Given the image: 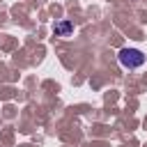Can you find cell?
<instances>
[{"label": "cell", "instance_id": "obj_1", "mask_svg": "<svg viewBox=\"0 0 147 147\" xmlns=\"http://www.w3.org/2000/svg\"><path fill=\"white\" fill-rule=\"evenodd\" d=\"M117 60L124 69H138L140 64H145V53L138 48H122L117 53Z\"/></svg>", "mask_w": 147, "mask_h": 147}, {"label": "cell", "instance_id": "obj_2", "mask_svg": "<svg viewBox=\"0 0 147 147\" xmlns=\"http://www.w3.org/2000/svg\"><path fill=\"white\" fill-rule=\"evenodd\" d=\"M74 32V23L71 21H60L57 25H55V34L57 37H69Z\"/></svg>", "mask_w": 147, "mask_h": 147}]
</instances>
